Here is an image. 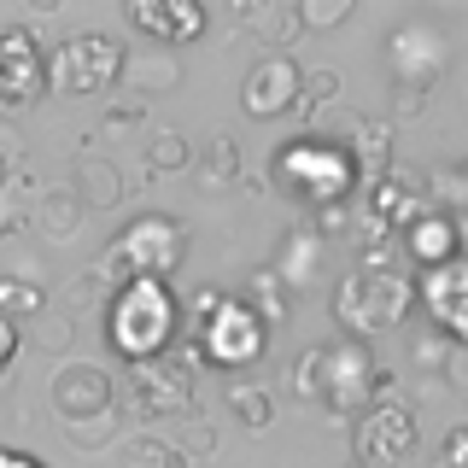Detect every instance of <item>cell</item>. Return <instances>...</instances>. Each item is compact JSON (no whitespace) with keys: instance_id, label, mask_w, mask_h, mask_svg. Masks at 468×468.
Segmentation results:
<instances>
[{"instance_id":"1","label":"cell","mask_w":468,"mask_h":468,"mask_svg":"<svg viewBox=\"0 0 468 468\" xmlns=\"http://www.w3.org/2000/svg\"><path fill=\"white\" fill-rule=\"evenodd\" d=\"M199 346H170L158 357L129 363V375H117V416H141V421H182L194 410V369H199Z\"/></svg>"},{"instance_id":"2","label":"cell","mask_w":468,"mask_h":468,"mask_svg":"<svg viewBox=\"0 0 468 468\" xmlns=\"http://www.w3.org/2000/svg\"><path fill=\"white\" fill-rule=\"evenodd\" d=\"M182 258H187V229L165 211H146V217L117 229V240L100 252V275L123 292L135 282H165V275H176Z\"/></svg>"},{"instance_id":"3","label":"cell","mask_w":468,"mask_h":468,"mask_svg":"<svg viewBox=\"0 0 468 468\" xmlns=\"http://www.w3.org/2000/svg\"><path fill=\"white\" fill-rule=\"evenodd\" d=\"M410 311H416V282H410L404 270H351L340 292H334V316H340L346 340H369V334H387L399 328V322H410Z\"/></svg>"},{"instance_id":"4","label":"cell","mask_w":468,"mask_h":468,"mask_svg":"<svg viewBox=\"0 0 468 468\" xmlns=\"http://www.w3.org/2000/svg\"><path fill=\"white\" fill-rule=\"evenodd\" d=\"M275 182L287 187L292 199H311V205H334V199H346L351 194V165H346V153L334 146L328 135H299V141H287L282 153H275Z\"/></svg>"},{"instance_id":"5","label":"cell","mask_w":468,"mask_h":468,"mask_svg":"<svg viewBox=\"0 0 468 468\" xmlns=\"http://www.w3.org/2000/svg\"><path fill=\"white\" fill-rule=\"evenodd\" d=\"M123 53L117 36L106 29H82V36L58 41L53 58H48V88L58 100H77V94H112L117 77H123Z\"/></svg>"},{"instance_id":"6","label":"cell","mask_w":468,"mask_h":468,"mask_svg":"<svg viewBox=\"0 0 468 468\" xmlns=\"http://www.w3.org/2000/svg\"><path fill=\"white\" fill-rule=\"evenodd\" d=\"M106 322H112L117 351H123L129 363H141V357H158V351H170L176 304H170L165 282H135V287H123V292L112 299Z\"/></svg>"},{"instance_id":"7","label":"cell","mask_w":468,"mask_h":468,"mask_svg":"<svg viewBox=\"0 0 468 468\" xmlns=\"http://www.w3.org/2000/svg\"><path fill=\"white\" fill-rule=\"evenodd\" d=\"M387 369H375V357L363 351V340H334L322 346V392L316 404L334 410L340 421H357L375 399H387Z\"/></svg>"},{"instance_id":"8","label":"cell","mask_w":468,"mask_h":468,"mask_svg":"<svg viewBox=\"0 0 468 468\" xmlns=\"http://www.w3.org/2000/svg\"><path fill=\"white\" fill-rule=\"evenodd\" d=\"M351 445H357V468H410L421 451V428L399 399H375L351 421Z\"/></svg>"},{"instance_id":"9","label":"cell","mask_w":468,"mask_h":468,"mask_svg":"<svg viewBox=\"0 0 468 468\" xmlns=\"http://www.w3.org/2000/svg\"><path fill=\"white\" fill-rule=\"evenodd\" d=\"M48 94V53L24 24L0 29V117H24Z\"/></svg>"},{"instance_id":"10","label":"cell","mask_w":468,"mask_h":468,"mask_svg":"<svg viewBox=\"0 0 468 468\" xmlns=\"http://www.w3.org/2000/svg\"><path fill=\"white\" fill-rule=\"evenodd\" d=\"M48 410L58 416V428L70 421H88V416H106L117 410V375L106 363H65L48 387Z\"/></svg>"},{"instance_id":"11","label":"cell","mask_w":468,"mask_h":468,"mask_svg":"<svg viewBox=\"0 0 468 468\" xmlns=\"http://www.w3.org/2000/svg\"><path fill=\"white\" fill-rule=\"evenodd\" d=\"M194 346L205 363H234V369H246V363L263 351V322L246 311L240 299H223L211 316L194 328Z\"/></svg>"},{"instance_id":"12","label":"cell","mask_w":468,"mask_h":468,"mask_svg":"<svg viewBox=\"0 0 468 468\" xmlns=\"http://www.w3.org/2000/svg\"><path fill=\"white\" fill-rule=\"evenodd\" d=\"M387 58H392V82L433 88L439 77H445V65H451V48H445V36H439L433 24L410 18V24H399L387 36Z\"/></svg>"},{"instance_id":"13","label":"cell","mask_w":468,"mask_h":468,"mask_svg":"<svg viewBox=\"0 0 468 468\" xmlns=\"http://www.w3.org/2000/svg\"><path fill=\"white\" fill-rule=\"evenodd\" d=\"M328 123V141L346 153L351 176H387L392 170V123H375L363 112H340V117H322Z\"/></svg>"},{"instance_id":"14","label":"cell","mask_w":468,"mask_h":468,"mask_svg":"<svg viewBox=\"0 0 468 468\" xmlns=\"http://www.w3.org/2000/svg\"><path fill=\"white\" fill-rule=\"evenodd\" d=\"M299 58L292 53H263L252 70H246V82H240V106L246 117H282L299 106Z\"/></svg>"},{"instance_id":"15","label":"cell","mask_w":468,"mask_h":468,"mask_svg":"<svg viewBox=\"0 0 468 468\" xmlns=\"http://www.w3.org/2000/svg\"><path fill=\"white\" fill-rule=\"evenodd\" d=\"M416 304H428L433 328L451 346H468V258H451L428 270V287H416Z\"/></svg>"},{"instance_id":"16","label":"cell","mask_w":468,"mask_h":468,"mask_svg":"<svg viewBox=\"0 0 468 468\" xmlns=\"http://www.w3.org/2000/svg\"><path fill=\"white\" fill-rule=\"evenodd\" d=\"M123 24L135 36H146V48H182V41H194L205 29V6H194V0H176V6H165V0H123Z\"/></svg>"},{"instance_id":"17","label":"cell","mask_w":468,"mask_h":468,"mask_svg":"<svg viewBox=\"0 0 468 468\" xmlns=\"http://www.w3.org/2000/svg\"><path fill=\"white\" fill-rule=\"evenodd\" d=\"M182 53L176 48H135L123 53V77H117V88H129V100H158V94H176L182 88Z\"/></svg>"},{"instance_id":"18","label":"cell","mask_w":468,"mask_h":468,"mask_svg":"<svg viewBox=\"0 0 468 468\" xmlns=\"http://www.w3.org/2000/svg\"><path fill=\"white\" fill-rule=\"evenodd\" d=\"M229 18H234V29H246V36L270 53H287L292 41L304 36L292 0H240V6H229Z\"/></svg>"},{"instance_id":"19","label":"cell","mask_w":468,"mask_h":468,"mask_svg":"<svg viewBox=\"0 0 468 468\" xmlns=\"http://www.w3.org/2000/svg\"><path fill=\"white\" fill-rule=\"evenodd\" d=\"M322 263H328V240H322L311 223H299V229L282 234V246H275V263H270V270L282 275L287 287H316V282H322Z\"/></svg>"},{"instance_id":"20","label":"cell","mask_w":468,"mask_h":468,"mask_svg":"<svg viewBox=\"0 0 468 468\" xmlns=\"http://www.w3.org/2000/svg\"><path fill=\"white\" fill-rule=\"evenodd\" d=\"M70 194L82 199V211H117L129 199V187H123V170L106 153H82L77 170H70Z\"/></svg>"},{"instance_id":"21","label":"cell","mask_w":468,"mask_h":468,"mask_svg":"<svg viewBox=\"0 0 468 468\" xmlns=\"http://www.w3.org/2000/svg\"><path fill=\"white\" fill-rule=\"evenodd\" d=\"M404 234H410V240H399V252L421 258L428 270H439V263H451V258H463L457 217H445V211H428V217H416V223H410Z\"/></svg>"},{"instance_id":"22","label":"cell","mask_w":468,"mask_h":468,"mask_svg":"<svg viewBox=\"0 0 468 468\" xmlns=\"http://www.w3.org/2000/svg\"><path fill=\"white\" fill-rule=\"evenodd\" d=\"M112 299H117V287L106 282V275H100V263H88V270H77V275L65 282V299H58V311H65L70 322H88V316L106 322Z\"/></svg>"},{"instance_id":"23","label":"cell","mask_w":468,"mask_h":468,"mask_svg":"<svg viewBox=\"0 0 468 468\" xmlns=\"http://www.w3.org/2000/svg\"><path fill=\"white\" fill-rule=\"evenodd\" d=\"M88 223V211H82V199L70 194V187H48V194L36 199V229L48 234L53 246H65V240H77Z\"/></svg>"},{"instance_id":"24","label":"cell","mask_w":468,"mask_h":468,"mask_svg":"<svg viewBox=\"0 0 468 468\" xmlns=\"http://www.w3.org/2000/svg\"><path fill=\"white\" fill-rule=\"evenodd\" d=\"M194 170H199L205 194H223L234 176H240V141H234L229 129H217V135L205 141V153H194Z\"/></svg>"},{"instance_id":"25","label":"cell","mask_w":468,"mask_h":468,"mask_svg":"<svg viewBox=\"0 0 468 468\" xmlns=\"http://www.w3.org/2000/svg\"><path fill=\"white\" fill-rule=\"evenodd\" d=\"M240 304H246L258 322H287V311H292V287L270 270V263H263L252 282H246V299H240Z\"/></svg>"},{"instance_id":"26","label":"cell","mask_w":468,"mask_h":468,"mask_svg":"<svg viewBox=\"0 0 468 468\" xmlns=\"http://www.w3.org/2000/svg\"><path fill=\"white\" fill-rule=\"evenodd\" d=\"M24 328H29V346H36V351H48V357H65V351L77 346V322L58 311V304H41V311L29 316Z\"/></svg>"},{"instance_id":"27","label":"cell","mask_w":468,"mask_h":468,"mask_svg":"<svg viewBox=\"0 0 468 468\" xmlns=\"http://www.w3.org/2000/svg\"><path fill=\"white\" fill-rule=\"evenodd\" d=\"M194 165V146H187L182 129H170V123H158L153 135H146V176H176V170H187Z\"/></svg>"},{"instance_id":"28","label":"cell","mask_w":468,"mask_h":468,"mask_svg":"<svg viewBox=\"0 0 468 468\" xmlns=\"http://www.w3.org/2000/svg\"><path fill=\"white\" fill-rule=\"evenodd\" d=\"M229 410H234V421L252 428V433H263L275 421V399H270V387H258V380H229Z\"/></svg>"},{"instance_id":"29","label":"cell","mask_w":468,"mask_h":468,"mask_svg":"<svg viewBox=\"0 0 468 468\" xmlns=\"http://www.w3.org/2000/svg\"><path fill=\"white\" fill-rule=\"evenodd\" d=\"M299 106H304V112H311L316 123H322V117L340 106V70H334V65L304 70V77H299Z\"/></svg>"},{"instance_id":"30","label":"cell","mask_w":468,"mask_h":468,"mask_svg":"<svg viewBox=\"0 0 468 468\" xmlns=\"http://www.w3.org/2000/svg\"><path fill=\"white\" fill-rule=\"evenodd\" d=\"M170 451H182L187 463H199V457H217V428L199 416V410H187V416L170 428Z\"/></svg>"},{"instance_id":"31","label":"cell","mask_w":468,"mask_h":468,"mask_svg":"<svg viewBox=\"0 0 468 468\" xmlns=\"http://www.w3.org/2000/svg\"><path fill=\"white\" fill-rule=\"evenodd\" d=\"M36 311H41V287L36 282H18V275H0V316H12L24 328Z\"/></svg>"},{"instance_id":"32","label":"cell","mask_w":468,"mask_h":468,"mask_svg":"<svg viewBox=\"0 0 468 468\" xmlns=\"http://www.w3.org/2000/svg\"><path fill=\"white\" fill-rule=\"evenodd\" d=\"M445 357H451V340L439 328H421L416 340H410V363L421 369V380H439V369H445Z\"/></svg>"},{"instance_id":"33","label":"cell","mask_w":468,"mask_h":468,"mask_svg":"<svg viewBox=\"0 0 468 468\" xmlns=\"http://www.w3.org/2000/svg\"><path fill=\"white\" fill-rule=\"evenodd\" d=\"M58 433H65L77 451H100V445H112V439H117V410L88 416V421H70V428H58Z\"/></svg>"},{"instance_id":"34","label":"cell","mask_w":468,"mask_h":468,"mask_svg":"<svg viewBox=\"0 0 468 468\" xmlns=\"http://www.w3.org/2000/svg\"><path fill=\"white\" fill-rule=\"evenodd\" d=\"M299 6V29H340L351 18V0H292Z\"/></svg>"},{"instance_id":"35","label":"cell","mask_w":468,"mask_h":468,"mask_svg":"<svg viewBox=\"0 0 468 468\" xmlns=\"http://www.w3.org/2000/svg\"><path fill=\"white\" fill-rule=\"evenodd\" d=\"M433 100V88H416V82H392V100H387V117L392 123H410V117H421Z\"/></svg>"},{"instance_id":"36","label":"cell","mask_w":468,"mask_h":468,"mask_svg":"<svg viewBox=\"0 0 468 468\" xmlns=\"http://www.w3.org/2000/svg\"><path fill=\"white\" fill-rule=\"evenodd\" d=\"M311 229L322 234V240H334V234H351V229H357V211H351V199L316 205V211H311Z\"/></svg>"},{"instance_id":"37","label":"cell","mask_w":468,"mask_h":468,"mask_svg":"<svg viewBox=\"0 0 468 468\" xmlns=\"http://www.w3.org/2000/svg\"><path fill=\"white\" fill-rule=\"evenodd\" d=\"M123 457H129V468H165V463H170V439L135 433V439L123 445Z\"/></svg>"},{"instance_id":"38","label":"cell","mask_w":468,"mask_h":468,"mask_svg":"<svg viewBox=\"0 0 468 468\" xmlns=\"http://www.w3.org/2000/svg\"><path fill=\"white\" fill-rule=\"evenodd\" d=\"M292 387H299V399H311L316 404V392H322V346H304L299 351V363H292Z\"/></svg>"},{"instance_id":"39","label":"cell","mask_w":468,"mask_h":468,"mask_svg":"<svg viewBox=\"0 0 468 468\" xmlns=\"http://www.w3.org/2000/svg\"><path fill=\"white\" fill-rule=\"evenodd\" d=\"M141 117H146V106H141V100H106V112H100V129H112V135H117V129H141Z\"/></svg>"},{"instance_id":"40","label":"cell","mask_w":468,"mask_h":468,"mask_svg":"<svg viewBox=\"0 0 468 468\" xmlns=\"http://www.w3.org/2000/svg\"><path fill=\"white\" fill-rule=\"evenodd\" d=\"M29 223H36V205L24 211V205H18V194H6V199H0V240H12V234H24Z\"/></svg>"},{"instance_id":"41","label":"cell","mask_w":468,"mask_h":468,"mask_svg":"<svg viewBox=\"0 0 468 468\" xmlns=\"http://www.w3.org/2000/svg\"><path fill=\"white\" fill-rule=\"evenodd\" d=\"M18 346H24V328L12 316H0V387H6L12 363H18Z\"/></svg>"},{"instance_id":"42","label":"cell","mask_w":468,"mask_h":468,"mask_svg":"<svg viewBox=\"0 0 468 468\" xmlns=\"http://www.w3.org/2000/svg\"><path fill=\"white\" fill-rule=\"evenodd\" d=\"M439 468H468V421L445 433V445H439Z\"/></svg>"},{"instance_id":"43","label":"cell","mask_w":468,"mask_h":468,"mask_svg":"<svg viewBox=\"0 0 468 468\" xmlns=\"http://www.w3.org/2000/svg\"><path fill=\"white\" fill-rule=\"evenodd\" d=\"M439 380H445V392H468V346H451L445 369H439Z\"/></svg>"},{"instance_id":"44","label":"cell","mask_w":468,"mask_h":468,"mask_svg":"<svg viewBox=\"0 0 468 468\" xmlns=\"http://www.w3.org/2000/svg\"><path fill=\"white\" fill-rule=\"evenodd\" d=\"M12 194V153H0V199Z\"/></svg>"},{"instance_id":"45","label":"cell","mask_w":468,"mask_h":468,"mask_svg":"<svg viewBox=\"0 0 468 468\" xmlns=\"http://www.w3.org/2000/svg\"><path fill=\"white\" fill-rule=\"evenodd\" d=\"M457 170H463V194H468V165H457Z\"/></svg>"},{"instance_id":"46","label":"cell","mask_w":468,"mask_h":468,"mask_svg":"<svg viewBox=\"0 0 468 468\" xmlns=\"http://www.w3.org/2000/svg\"><path fill=\"white\" fill-rule=\"evenodd\" d=\"M351 468H357V463H351Z\"/></svg>"}]
</instances>
